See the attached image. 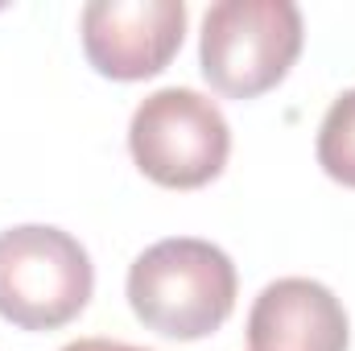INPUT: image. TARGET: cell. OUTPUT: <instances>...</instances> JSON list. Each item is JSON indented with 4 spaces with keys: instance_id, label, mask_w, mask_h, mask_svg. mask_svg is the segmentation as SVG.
<instances>
[{
    "instance_id": "obj_1",
    "label": "cell",
    "mask_w": 355,
    "mask_h": 351,
    "mask_svg": "<svg viewBox=\"0 0 355 351\" xmlns=\"http://www.w3.org/2000/svg\"><path fill=\"white\" fill-rule=\"evenodd\" d=\"M124 293L132 314L149 331L194 343L215 335L232 318L240 277L219 244L198 236H170L149 244L128 264Z\"/></svg>"
},
{
    "instance_id": "obj_2",
    "label": "cell",
    "mask_w": 355,
    "mask_h": 351,
    "mask_svg": "<svg viewBox=\"0 0 355 351\" xmlns=\"http://www.w3.org/2000/svg\"><path fill=\"white\" fill-rule=\"evenodd\" d=\"M302 42L306 29L293 0H219L202 17L198 71L211 91L244 103L293 71Z\"/></svg>"
},
{
    "instance_id": "obj_3",
    "label": "cell",
    "mask_w": 355,
    "mask_h": 351,
    "mask_svg": "<svg viewBox=\"0 0 355 351\" xmlns=\"http://www.w3.org/2000/svg\"><path fill=\"white\" fill-rule=\"evenodd\" d=\"M95 264L87 248L54 223L0 232V318L21 331H58L87 310Z\"/></svg>"
},
{
    "instance_id": "obj_4",
    "label": "cell",
    "mask_w": 355,
    "mask_h": 351,
    "mask_svg": "<svg viewBox=\"0 0 355 351\" xmlns=\"http://www.w3.org/2000/svg\"><path fill=\"white\" fill-rule=\"evenodd\" d=\"M128 153L149 182L198 190L223 174L232 157V124L211 95L162 87L137 103L128 120Z\"/></svg>"
},
{
    "instance_id": "obj_5",
    "label": "cell",
    "mask_w": 355,
    "mask_h": 351,
    "mask_svg": "<svg viewBox=\"0 0 355 351\" xmlns=\"http://www.w3.org/2000/svg\"><path fill=\"white\" fill-rule=\"evenodd\" d=\"M87 62L116 83L162 75L186 37L182 0H91L79 17Z\"/></svg>"
},
{
    "instance_id": "obj_6",
    "label": "cell",
    "mask_w": 355,
    "mask_h": 351,
    "mask_svg": "<svg viewBox=\"0 0 355 351\" xmlns=\"http://www.w3.org/2000/svg\"><path fill=\"white\" fill-rule=\"evenodd\" d=\"M343 302L310 277H277L248 310V351H347Z\"/></svg>"
},
{
    "instance_id": "obj_7",
    "label": "cell",
    "mask_w": 355,
    "mask_h": 351,
    "mask_svg": "<svg viewBox=\"0 0 355 351\" xmlns=\"http://www.w3.org/2000/svg\"><path fill=\"white\" fill-rule=\"evenodd\" d=\"M314 153H318V166H322V174L331 182L355 190V87L343 91L327 108V116L318 124Z\"/></svg>"
},
{
    "instance_id": "obj_8",
    "label": "cell",
    "mask_w": 355,
    "mask_h": 351,
    "mask_svg": "<svg viewBox=\"0 0 355 351\" xmlns=\"http://www.w3.org/2000/svg\"><path fill=\"white\" fill-rule=\"evenodd\" d=\"M62 351H145V348H132V343H120V339H75Z\"/></svg>"
}]
</instances>
